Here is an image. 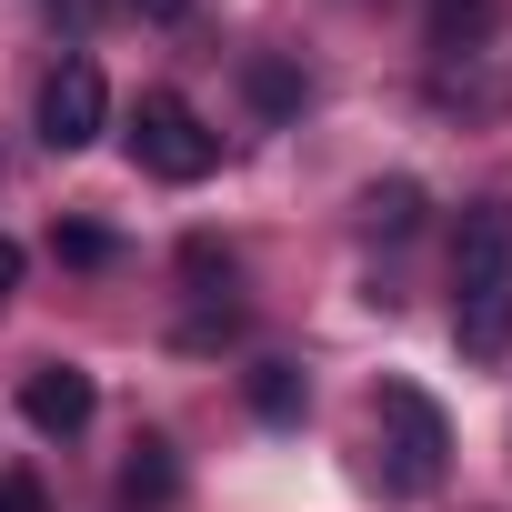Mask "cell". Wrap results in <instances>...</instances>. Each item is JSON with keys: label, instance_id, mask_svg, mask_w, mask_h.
<instances>
[{"label": "cell", "instance_id": "6", "mask_svg": "<svg viewBox=\"0 0 512 512\" xmlns=\"http://www.w3.org/2000/svg\"><path fill=\"white\" fill-rule=\"evenodd\" d=\"M171 492H181V462H171V442H161V432H141V442H131V462H121V502H131V512H161Z\"/></svg>", "mask_w": 512, "mask_h": 512}, {"label": "cell", "instance_id": "4", "mask_svg": "<svg viewBox=\"0 0 512 512\" xmlns=\"http://www.w3.org/2000/svg\"><path fill=\"white\" fill-rule=\"evenodd\" d=\"M101 121H111V81H101V61L71 51V61L41 81V141H51V151H91Z\"/></svg>", "mask_w": 512, "mask_h": 512}, {"label": "cell", "instance_id": "8", "mask_svg": "<svg viewBox=\"0 0 512 512\" xmlns=\"http://www.w3.org/2000/svg\"><path fill=\"white\" fill-rule=\"evenodd\" d=\"M302 402H312V382L292 362H251V412L262 422H302Z\"/></svg>", "mask_w": 512, "mask_h": 512}, {"label": "cell", "instance_id": "1", "mask_svg": "<svg viewBox=\"0 0 512 512\" xmlns=\"http://www.w3.org/2000/svg\"><path fill=\"white\" fill-rule=\"evenodd\" d=\"M452 352L472 372L512 352V191L472 201L452 231Z\"/></svg>", "mask_w": 512, "mask_h": 512}, {"label": "cell", "instance_id": "11", "mask_svg": "<svg viewBox=\"0 0 512 512\" xmlns=\"http://www.w3.org/2000/svg\"><path fill=\"white\" fill-rule=\"evenodd\" d=\"M61 262H81V272H101V262H111V231H91V221H71V231H61Z\"/></svg>", "mask_w": 512, "mask_h": 512}, {"label": "cell", "instance_id": "5", "mask_svg": "<svg viewBox=\"0 0 512 512\" xmlns=\"http://www.w3.org/2000/svg\"><path fill=\"white\" fill-rule=\"evenodd\" d=\"M91 412H101V392H91V372H81V362H41V372L21 382V422H31L41 442L91 432Z\"/></svg>", "mask_w": 512, "mask_h": 512}, {"label": "cell", "instance_id": "9", "mask_svg": "<svg viewBox=\"0 0 512 512\" xmlns=\"http://www.w3.org/2000/svg\"><path fill=\"white\" fill-rule=\"evenodd\" d=\"M362 221H372V231H392V241H402V231H412V221H422V191H412V181H372V191H362Z\"/></svg>", "mask_w": 512, "mask_h": 512}, {"label": "cell", "instance_id": "3", "mask_svg": "<svg viewBox=\"0 0 512 512\" xmlns=\"http://www.w3.org/2000/svg\"><path fill=\"white\" fill-rule=\"evenodd\" d=\"M131 161L151 181H211L221 171V131L181 101V91H141L131 101Z\"/></svg>", "mask_w": 512, "mask_h": 512}, {"label": "cell", "instance_id": "14", "mask_svg": "<svg viewBox=\"0 0 512 512\" xmlns=\"http://www.w3.org/2000/svg\"><path fill=\"white\" fill-rule=\"evenodd\" d=\"M141 21H191V0H131Z\"/></svg>", "mask_w": 512, "mask_h": 512}, {"label": "cell", "instance_id": "15", "mask_svg": "<svg viewBox=\"0 0 512 512\" xmlns=\"http://www.w3.org/2000/svg\"><path fill=\"white\" fill-rule=\"evenodd\" d=\"M71 11H91V0H71Z\"/></svg>", "mask_w": 512, "mask_h": 512}, {"label": "cell", "instance_id": "7", "mask_svg": "<svg viewBox=\"0 0 512 512\" xmlns=\"http://www.w3.org/2000/svg\"><path fill=\"white\" fill-rule=\"evenodd\" d=\"M492 31H502V0H432V51L462 61V51H482Z\"/></svg>", "mask_w": 512, "mask_h": 512}, {"label": "cell", "instance_id": "2", "mask_svg": "<svg viewBox=\"0 0 512 512\" xmlns=\"http://www.w3.org/2000/svg\"><path fill=\"white\" fill-rule=\"evenodd\" d=\"M372 422H382V462H372L382 492H392V502L442 492V472H452V422H442V402H432L422 382H382Z\"/></svg>", "mask_w": 512, "mask_h": 512}, {"label": "cell", "instance_id": "12", "mask_svg": "<svg viewBox=\"0 0 512 512\" xmlns=\"http://www.w3.org/2000/svg\"><path fill=\"white\" fill-rule=\"evenodd\" d=\"M0 512H51V492L31 472H0Z\"/></svg>", "mask_w": 512, "mask_h": 512}, {"label": "cell", "instance_id": "13", "mask_svg": "<svg viewBox=\"0 0 512 512\" xmlns=\"http://www.w3.org/2000/svg\"><path fill=\"white\" fill-rule=\"evenodd\" d=\"M21 292V241H0V302Z\"/></svg>", "mask_w": 512, "mask_h": 512}, {"label": "cell", "instance_id": "10", "mask_svg": "<svg viewBox=\"0 0 512 512\" xmlns=\"http://www.w3.org/2000/svg\"><path fill=\"white\" fill-rule=\"evenodd\" d=\"M251 101H262L272 121H292V111H302V71H282V61H251Z\"/></svg>", "mask_w": 512, "mask_h": 512}]
</instances>
